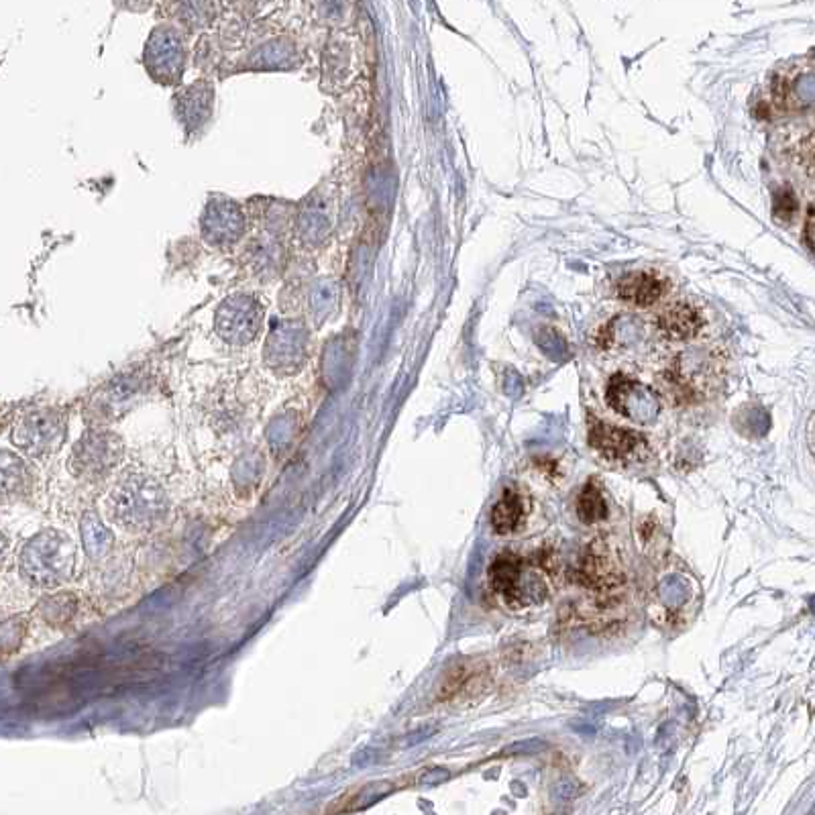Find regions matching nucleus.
<instances>
[{
    "instance_id": "obj_17",
    "label": "nucleus",
    "mask_w": 815,
    "mask_h": 815,
    "mask_svg": "<svg viewBox=\"0 0 815 815\" xmlns=\"http://www.w3.org/2000/svg\"><path fill=\"white\" fill-rule=\"evenodd\" d=\"M212 106V88L206 82H198L178 94V113L186 121L188 129L198 127L208 119Z\"/></svg>"
},
{
    "instance_id": "obj_18",
    "label": "nucleus",
    "mask_w": 815,
    "mask_h": 815,
    "mask_svg": "<svg viewBox=\"0 0 815 815\" xmlns=\"http://www.w3.org/2000/svg\"><path fill=\"white\" fill-rule=\"evenodd\" d=\"M524 518V500L514 489H506L492 510V526L498 534L514 532Z\"/></svg>"
},
{
    "instance_id": "obj_1",
    "label": "nucleus",
    "mask_w": 815,
    "mask_h": 815,
    "mask_svg": "<svg viewBox=\"0 0 815 815\" xmlns=\"http://www.w3.org/2000/svg\"><path fill=\"white\" fill-rule=\"evenodd\" d=\"M104 508L115 526L141 534L155 530L170 514V498L163 485L145 473L123 475L104 500Z\"/></svg>"
},
{
    "instance_id": "obj_8",
    "label": "nucleus",
    "mask_w": 815,
    "mask_h": 815,
    "mask_svg": "<svg viewBox=\"0 0 815 815\" xmlns=\"http://www.w3.org/2000/svg\"><path fill=\"white\" fill-rule=\"evenodd\" d=\"M575 579L587 589L610 591L624 581V573L618 559L610 553L604 542L595 540L579 559Z\"/></svg>"
},
{
    "instance_id": "obj_5",
    "label": "nucleus",
    "mask_w": 815,
    "mask_h": 815,
    "mask_svg": "<svg viewBox=\"0 0 815 815\" xmlns=\"http://www.w3.org/2000/svg\"><path fill=\"white\" fill-rule=\"evenodd\" d=\"M263 322L261 304L249 294L229 296L216 310V333L231 345H249Z\"/></svg>"
},
{
    "instance_id": "obj_14",
    "label": "nucleus",
    "mask_w": 815,
    "mask_h": 815,
    "mask_svg": "<svg viewBox=\"0 0 815 815\" xmlns=\"http://www.w3.org/2000/svg\"><path fill=\"white\" fill-rule=\"evenodd\" d=\"M667 292V282L650 271H634L626 274L616 282V294L620 300L634 306H652L657 304Z\"/></svg>"
},
{
    "instance_id": "obj_25",
    "label": "nucleus",
    "mask_w": 815,
    "mask_h": 815,
    "mask_svg": "<svg viewBox=\"0 0 815 815\" xmlns=\"http://www.w3.org/2000/svg\"><path fill=\"white\" fill-rule=\"evenodd\" d=\"M557 793L561 795V797H565V799H569V797H573L575 793H577V789H575V785L573 783H569V781H565V783H561L559 787H557Z\"/></svg>"
},
{
    "instance_id": "obj_19",
    "label": "nucleus",
    "mask_w": 815,
    "mask_h": 815,
    "mask_svg": "<svg viewBox=\"0 0 815 815\" xmlns=\"http://www.w3.org/2000/svg\"><path fill=\"white\" fill-rule=\"evenodd\" d=\"M577 514H579V520L583 524H597V522H602L608 516V506H606L604 494H602L600 485H597L595 481H589L583 487V492H581V496L577 500Z\"/></svg>"
},
{
    "instance_id": "obj_9",
    "label": "nucleus",
    "mask_w": 815,
    "mask_h": 815,
    "mask_svg": "<svg viewBox=\"0 0 815 815\" xmlns=\"http://www.w3.org/2000/svg\"><path fill=\"white\" fill-rule=\"evenodd\" d=\"M606 398H608V404L618 414L630 420H636V422H648L650 418H655L659 410V404L655 396H652V392H648L638 382H634V379L622 373L610 379Z\"/></svg>"
},
{
    "instance_id": "obj_27",
    "label": "nucleus",
    "mask_w": 815,
    "mask_h": 815,
    "mask_svg": "<svg viewBox=\"0 0 815 815\" xmlns=\"http://www.w3.org/2000/svg\"><path fill=\"white\" fill-rule=\"evenodd\" d=\"M805 243L811 249L813 241H811V208L807 210V219H805Z\"/></svg>"
},
{
    "instance_id": "obj_10",
    "label": "nucleus",
    "mask_w": 815,
    "mask_h": 815,
    "mask_svg": "<svg viewBox=\"0 0 815 815\" xmlns=\"http://www.w3.org/2000/svg\"><path fill=\"white\" fill-rule=\"evenodd\" d=\"M143 390H145L143 377L137 373L121 375L113 379V382L108 384L104 390H100L96 398L92 400V406H90L92 416L102 422H111V420L121 418L141 398Z\"/></svg>"
},
{
    "instance_id": "obj_22",
    "label": "nucleus",
    "mask_w": 815,
    "mask_h": 815,
    "mask_svg": "<svg viewBox=\"0 0 815 815\" xmlns=\"http://www.w3.org/2000/svg\"><path fill=\"white\" fill-rule=\"evenodd\" d=\"M797 212V200L793 196V192L783 190L775 194V202H773V214L775 219L781 223H787L793 219V214Z\"/></svg>"
},
{
    "instance_id": "obj_26",
    "label": "nucleus",
    "mask_w": 815,
    "mask_h": 815,
    "mask_svg": "<svg viewBox=\"0 0 815 815\" xmlns=\"http://www.w3.org/2000/svg\"><path fill=\"white\" fill-rule=\"evenodd\" d=\"M7 551H9V536L3 530H0V561L5 559Z\"/></svg>"
},
{
    "instance_id": "obj_15",
    "label": "nucleus",
    "mask_w": 815,
    "mask_h": 815,
    "mask_svg": "<svg viewBox=\"0 0 815 815\" xmlns=\"http://www.w3.org/2000/svg\"><path fill=\"white\" fill-rule=\"evenodd\" d=\"M489 585L504 597L506 604L524 606V585H522V561L512 553H502L492 567H489Z\"/></svg>"
},
{
    "instance_id": "obj_13",
    "label": "nucleus",
    "mask_w": 815,
    "mask_h": 815,
    "mask_svg": "<svg viewBox=\"0 0 815 815\" xmlns=\"http://www.w3.org/2000/svg\"><path fill=\"white\" fill-rule=\"evenodd\" d=\"M657 329L667 341L675 343H685L695 339L701 329H703V314L691 306V304H671L667 306L659 318H657Z\"/></svg>"
},
{
    "instance_id": "obj_12",
    "label": "nucleus",
    "mask_w": 815,
    "mask_h": 815,
    "mask_svg": "<svg viewBox=\"0 0 815 815\" xmlns=\"http://www.w3.org/2000/svg\"><path fill=\"white\" fill-rule=\"evenodd\" d=\"M589 445L608 461H630L644 449V439L632 430H624L600 420H591Z\"/></svg>"
},
{
    "instance_id": "obj_3",
    "label": "nucleus",
    "mask_w": 815,
    "mask_h": 815,
    "mask_svg": "<svg viewBox=\"0 0 815 815\" xmlns=\"http://www.w3.org/2000/svg\"><path fill=\"white\" fill-rule=\"evenodd\" d=\"M125 457V445L119 434L104 426L86 430L74 445L68 467L74 477L96 483L111 475Z\"/></svg>"
},
{
    "instance_id": "obj_11",
    "label": "nucleus",
    "mask_w": 815,
    "mask_h": 815,
    "mask_svg": "<svg viewBox=\"0 0 815 815\" xmlns=\"http://www.w3.org/2000/svg\"><path fill=\"white\" fill-rule=\"evenodd\" d=\"M245 231V216L241 208L227 198H214L204 210L202 233L212 245H231Z\"/></svg>"
},
{
    "instance_id": "obj_6",
    "label": "nucleus",
    "mask_w": 815,
    "mask_h": 815,
    "mask_svg": "<svg viewBox=\"0 0 815 815\" xmlns=\"http://www.w3.org/2000/svg\"><path fill=\"white\" fill-rule=\"evenodd\" d=\"M184 43L180 35L168 27H157L145 47V66L161 84H174L184 72Z\"/></svg>"
},
{
    "instance_id": "obj_16",
    "label": "nucleus",
    "mask_w": 815,
    "mask_h": 815,
    "mask_svg": "<svg viewBox=\"0 0 815 815\" xmlns=\"http://www.w3.org/2000/svg\"><path fill=\"white\" fill-rule=\"evenodd\" d=\"M31 471L23 457L0 449V502L21 500L31 492Z\"/></svg>"
},
{
    "instance_id": "obj_7",
    "label": "nucleus",
    "mask_w": 815,
    "mask_h": 815,
    "mask_svg": "<svg viewBox=\"0 0 815 815\" xmlns=\"http://www.w3.org/2000/svg\"><path fill=\"white\" fill-rule=\"evenodd\" d=\"M267 365L278 373H296L306 363V331L300 322H286L274 329L265 345Z\"/></svg>"
},
{
    "instance_id": "obj_23",
    "label": "nucleus",
    "mask_w": 815,
    "mask_h": 815,
    "mask_svg": "<svg viewBox=\"0 0 815 815\" xmlns=\"http://www.w3.org/2000/svg\"><path fill=\"white\" fill-rule=\"evenodd\" d=\"M545 748H547V742H542V740H538V738H530V740L516 742V744H512V746H508V748L504 750V754H536V752L545 750Z\"/></svg>"
},
{
    "instance_id": "obj_21",
    "label": "nucleus",
    "mask_w": 815,
    "mask_h": 815,
    "mask_svg": "<svg viewBox=\"0 0 815 815\" xmlns=\"http://www.w3.org/2000/svg\"><path fill=\"white\" fill-rule=\"evenodd\" d=\"M23 620L21 618H13L7 622H0V650L9 652L15 650L23 638Z\"/></svg>"
},
{
    "instance_id": "obj_24",
    "label": "nucleus",
    "mask_w": 815,
    "mask_h": 815,
    "mask_svg": "<svg viewBox=\"0 0 815 815\" xmlns=\"http://www.w3.org/2000/svg\"><path fill=\"white\" fill-rule=\"evenodd\" d=\"M447 779H449V773L443 771V769H437V771H432L430 775H424V777H422V783H424V785H437V783L447 781Z\"/></svg>"
},
{
    "instance_id": "obj_20",
    "label": "nucleus",
    "mask_w": 815,
    "mask_h": 815,
    "mask_svg": "<svg viewBox=\"0 0 815 815\" xmlns=\"http://www.w3.org/2000/svg\"><path fill=\"white\" fill-rule=\"evenodd\" d=\"M477 669H479V667L473 665V663H459V665H455V667L447 673V677H445V681H443V685H441L439 699L447 701V699L457 697V693L461 691V687L467 683V679H469Z\"/></svg>"
},
{
    "instance_id": "obj_2",
    "label": "nucleus",
    "mask_w": 815,
    "mask_h": 815,
    "mask_svg": "<svg viewBox=\"0 0 815 815\" xmlns=\"http://www.w3.org/2000/svg\"><path fill=\"white\" fill-rule=\"evenodd\" d=\"M78 565V547L70 534L58 528H45L31 536L19 555V571L41 589H56L68 583Z\"/></svg>"
},
{
    "instance_id": "obj_4",
    "label": "nucleus",
    "mask_w": 815,
    "mask_h": 815,
    "mask_svg": "<svg viewBox=\"0 0 815 815\" xmlns=\"http://www.w3.org/2000/svg\"><path fill=\"white\" fill-rule=\"evenodd\" d=\"M68 432L66 416L60 410H31L15 424L11 441L27 457L47 459L58 453Z\"/></svg>"
}]
</instances>
